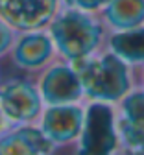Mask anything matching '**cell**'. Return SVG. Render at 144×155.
Here are the masks:
<instances>
[{
    "label": "cell",
    "instance_id": "cell-12",
    "mask_svg": "<svg viewBox=\"0 0 144 155\" xmlns=\"http://www.w3.org/2000/svg\"><path fill=\"white\" fill-rule=\"evenodd\" d=\"M118 144H124L129 151H144V120H129L116 116Z\"/></svg>",
    "mask_w": 144,
    "mask_h": 155
},
{
    "label": "cell",
    "instance_id": "cell-14",
    "mask_svg": "<svg viewBox=\"0 0 144 155\" xmlns=\"http://www.w3.org/2000/svg\"><path fill=\"white\" fill-rule=\"evenodd\" d=\"M13 45V28L0 18V57H2Z\"/></svg>",
    "mask_w": 144,
    "mask_h": 155
},
{
    "label": "cell",
    "instance_id": "cell-6",
    "mask_svg": "<svg viewBox=\"0 0 144 155\" xmlns=\"http://www.w3.org/2000/svg\"><path fill=\"white\" fill-rule=\"evenodd\" d=\"M85 109L78 104L48 105L41 116V131L52 142V146H65L79 139L83 127Z\"/></svg>",
    "mask_w": 144,
    "mask_h": 155
},
{
    "label": "cell",
    "instance_id": "cell-1",
    "mask_svg": "<svg viewBox=\"0 0 144 155\" xmlns=\"http://www.w3.org/2000/svg\"><path fill=\"white\" fill-rule=\"evenodd\" d=\"M72 68L79 76L83 94L92 102H122V98L131 91L128 65L111 52L102 57H85L81 61H74Z\"/></svg>",
    "mask_w": 144,
    "mask_h": 155
},
{
    "label": "cell",
    "instance_id": "cell-13",
    "mask_svg": "<svg viewBox=\"0 0 144 155\" xmlns=\"http://www.w3.org/2000/svg\"><path fill=\"white\" fill-rule=\"evenodd\" d=\"M122 114L124 118L129 120H144V89L140 91H129L120 102Z\"/></svg>",
    "mask_w": 144,
    "mask_h": 155
},
{
    "label": "cell",
    "instance_id": "cell-10",
    "mask_svg": "<svg viewBox=\"0 0 144 155\" xmlns=\"http://www.w3.org/2000/svg\"><path fill=\"white\" fill-rule=\"evenodd\" d=\"M104 17L118 31L139 28L144 24V0H109Z\"/></svg>",
    "mask_w": 144,
    "mask_h": 155
},
{
    "label": "cell",
    "instance_id": "cell-9",
    "mask_svg": "<svg viewBox=\"0 0 144 155\" xmlns=\"http://www.w3.org/2000/svg\"><path fill=\"white\" fill-rule=\"evenodd\" d=\"M54 150L41 127L17 126L0 135V155H48Z\"/></svg>",
    "mask_w": 144,
    "mask_h": 155
},
{
    "label": "cell",
    "instance_id": "cell-4",
    "mask_svg": "<svg viewBox=\"0 0 144 155\" xmlns=\"http://www.w3.org/2000/svg\"><path fill=\"white\" fill-rule=\"evenodd\" d=\"M0 105L11 124L26 126L41 116L43 100L33 83L26 80H8L0 85Z\"/></svg>",
    "mask_w": 144,
    "mask_h": 155
},
{
    "label": "cell",
    "instance_id": "cell-16",
    "mask_svg": "<svg viewBox=\"0 0 144 155\" xmlns=\"http://www.w3.org/2000/svg\"><path fill=\"white\" fill-rule=\"evenodd\" d=\"M9 120H8V116L4 114V111H2V105H0V135H4L6 131H9L11 127H9Z\"/></svg>",
    "mask_w": 144,
    "mask_h": 155
},
{
    "label": "cell",
    "instance_id": "cell-7",
    "mask_svg": "<svg viewBox=\"0 0 144 155\" xmlns=\"http://www.w3.org/2000/svg\"><path fill=\"white\" fill-rule=\"evenodd\" d=\"M41 100L48 105H69L78 104L83 98V89L78 72L69 65L48 67L39 81Z\"/></svg>",
    "mask_w": 144,
    "mask_h": 155
},
{
    "label": "cell",
    "instance_id": "cell-11",
    "mask_svg": "<svg viewBox=\"0 0 144 155\" xmlns=\"http://www.w3.org/2000/svg\"><path fill=\"white\" fill-rule=\"evenodd\" d=\"M109 48L111 54L120 57L126 65L144 63V26L126 31H116L109 39Z\"/></svg>",
    "mask_w": 144,
    "mask_h": 155
},
{
    "label": "cell",
    "instance_id": "cell-3",
    "mask_svg": "<svg viewBox=\"0 0 144 155\" xmlns=\"http://www.w3.org/2000/svg\"><path fill=\"white\" fill-rule=\"evenodd\" d=\"M118 150L116 116L109 104L92 102L85 109L78 155H113Z\"/></svg>",
    "mask_w": 144,
    "mask_h": 155
},
{
    "label": "cell",
    "instance_id": "cell-5",
    "mask_svg": "<svg viewBox=\"0 0 144 155\" xmlns=\"http://www.w3.org/2000/svg\"><path fill=\"white\" fill-rule=\"evenodd\" d=\"M59 0H0V18L13 30L35 31L52 22Z\"/></svg>",
    "mask_w": 144,
    "mask_h": 155
},
{
    "label": "cell",
    "instance_id": "cell-18",
    "mask_svg": "<svg viewBox=\"0 0 144 155\" xmlns=\"http://www.w3.org/2000/svg\"><path fill=\"white\" fill-rule=\"evenodd\" d=\"M63 2H65V4H67V6H69V8H70V6H72V0H63Z\"/></svg>",
    "mask_w": 144,
    "mask_h": 155
},
{
    "label": "cell",
    "instance_id": "cell-2",
    "mask_svg": "<svg viewBox=\"0 0 144 155\" xmlns=\"http://www.w3.org/2000/svg\"><path fill=\"white\" fill-rule=\"evenodd\" d=\"M50 33L59 54L72 63L91 57L102 41L100 24L87 11L76 8H69L63 13L55 15Z\"/></svg>",
    "mask_w": 144,
    "mask_h": 155
},
{
    "label": "cell",
    "instance_id": "cell-8",
    "mask_svg": "<svg viewBox=\"0 0 144 155\" xmlns=\"http://www.w3.org/2000/svg\"><path fill=\"white\" fill-rule=\"evenodd\" d=\"M54 54V41L45 31H26L13 46L11 59L22 70L43 68Z\"/></svg>",
    "mask_w": 144,
    "mask_h": 155
},
{
    "label": "cell",
    "instance_id": "cell-15",
    "mask_svg": "<svg viewBox=\"0 0 144 155\" xmlns=\"http://www.w3.org/2000/svg\"><path fill=\"white\" fill-rule=\"evenodd\" d=\"M107 4H109V0H72L70 8L91 13V11H96V9H104Z\"/></svg>",
    "mask_w": 144,
    "mask_h": 155
},
{
    "label": "cell",
    "instance_id": "cell-17",
    "mask_svg": "<svg viewBox=\"0 0 144 155\" xmlns=\"http://www.w3.org/2000/svg\"><path fill=\"white\" fill-rule=\"evenodd\" d=\"M128 155H144V151H129Z\"/></svg>",
    "mask_w": 144,
    "mask_h": 155
},
{
    "label": "cell",
    "instance_id": "cell-19",
    "mask_svg": "<svg viewBox=\"0 0 144 155\" xmlns=\"http://www.w3.org/2000/svg\"><path fill=\"white\" fill-rule=\"evenodd\" d=\"M142 89H144V87H142Z\"/></svg>",
    "mask_w": 144,
    "mask_h": 155
}]
</instances>
